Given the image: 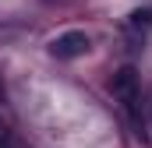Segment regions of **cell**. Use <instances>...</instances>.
Returning a JSON list of instances; mask_svg holds the SVG:
<instances>
[{"instance_id":"6da1fadb","label":"cell","mask_w":152,"mask_h":148,"mask_svg":"<svg viewBox=\"0 0 152 148\" xmlns=\"http://www.w3.org/2000/svg\"><path fill=\"white\" fill-rule=\"evenodd\" d=\"M113 95L120 99V106L138 120V102H142V85H138V71L131 64H124L113 74Z\"/></svg>"},{"instance_id":"7a4b0ae2","label":"cell","mask_w":152,"mask_h":148,"mask_svg":"<svg viewBox=\"0 0 152 148\" xmlns=\"http://www.w3.org/2000/svg\"><path fill=\"white\" fill-rule=\"evenodd\" d=\"M88 36L85 32H64V36H57L50 42V53L57 57V60H75V57H85L88 53Z\"/></svg>"},{"instance_id":"3957f363","label":"cell","mask_w":152,"mask_h":148,"mask_svg":"<svg viewBox=\"0 0 152 148\" xmlns=\"http://www.w3.org/2000/svg\"><path fill=\"white\" fill-rule=\"evenodd\" d=\"M4 141H7V127H4V120H0V148H4Z\"/></svg>"}]
</instances>
